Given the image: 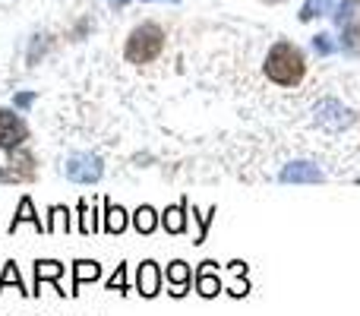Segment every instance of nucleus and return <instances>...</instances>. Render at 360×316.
I'll use <instances>...</instances> for the list:
<instances>
[{
  "label": "nucleus",
  "instance_id": "obj_1",
  "mask_svg": "<svg viewBox=\"0 0 360 316\" xmlns=\"http://www.w3.org/2000/svg\"><path fill=\"white\" fill-rule=\"evenodd\" d=\"M307 73L304 51L291 42H278L266 57V76L278 86H297Z\"/></svg>",
  "mask_w": 360,
  "mask_h": 316
},
{
  "label": "nucleus",
  "instance_id": "obj_2",
  "mask_svg": "<svg viewBox=\"0 0 360 316\" xmlns=\"http://www.w3.org/2000/svg\"><path fill=\"white\" fill-rule=\"evenodd\" d=\"M165 48V32L155 23H143L130 32L127 38V61L130 63H149L162 54Z\"/></svg>",
  "mask_w": 360,
  "mask_h": 316
},
{
  "label": "nucleus",
  "instance_id": "obj_3",
  "mask_svg": "<svg viewBox=\"0 0 360 316\" xmlns=\"http://www.w3.org/2000/svg\"><path fill=\"white\" fill-rule=\"evenodd\" d=\"M313 114H316V124L326 127V130H332V133H338V130L354 124V111H351L348 105H342L338 99L316 101V105H313Z\"/></svg>",
  "mask_w": 360,
  "mask_h": 316
},
{
  "label": "nucleus",
  "instance_id": "obj_4",
  "mask_svg": "<svg viewBox=\"0 0 360 316\" xmlns=\"http://www.w3.org/2000/svg\"><path fill=\"white\" fill-rule=\"evenodd\" d=\"M63 174H67L73 184H95V180H101V174H105V165H101V158L92 156V152H76V156L67 158Z\"/></svg>",
  "mask_w": 360,
  "mask_h": 316
},
{
  "label": "nucleus",
  "instance_id": "obj_5",
  "mask_svg": "<svg viewBox=\"0 0 360 316\" xmlns=\"http://www.w3.org/2000/svg\"><path fill=\"white\" fill-rule=\"evenodd\" d=\"M326 174L313 161H291L281 168V184H319Z\"/></svg>",
  "mask_w": 360,
  "mask_h": 316
},
{
  "label": "nucleus",
  "instance_id": "obj_6",
  "mask_svg": "<svg viewBox=\"0 0 360 316\" xmlns=\"http://www.w3.org/2000/svg\"><path fill=\"white\" fill-rule=\"evenodd\" d=\"M25 139V124L13 111H0V149H16Z\"/></svg>",
  "mask_w": 360,
  "mask_h": 316
},
{
  "label": "nucleus",
  "instance_id": "obj_7",
  "mask_svg": "<svg viewBox=\"0 0 360 316\" xmlns=\"http://www.w3.org/2000/svg\"><path fill=\"white\" fill-rule=\"evenodd\" d=\"M162 282H165V275H162V269H158V263L146 260L143 266H139V275H136V291L143 294V298H155V294L162 291Z\"/></svg>",
  "mask_w": 360,
  "mask_h": 316
},
{
  "label": "nucleus",
  "instance_id": "obj_8",
  "mask_svg": "<svg viewBox=\"0 0 360 316\" xmlns=\"http://www.w3.org/2000/svg\"><path fill=\"white\" fill-rule=\"evenodd\" d=\"M193 282H196V291L202 294V298H215V294L221 291V275H218L215 263H202L199 272L193 275Z\"/></svg>",
  "mask_w": 360,
  "mask_h": 316
},
{
  "label": "nucleus",
  "instance_id": "obj_9",
  "mask_svg": "<svg viewBox=\"0 0 360 316\" xmlns=\"http://www.w3.org/2000/svg\"><path fill=\"white\" fill-rule=\"evenodd\" d=\"M165 282L171 285V294H174V298H184V294L190 291V285H193V272H190V266H186L184 260L171 263V266H168V275H165Z\"/></svg>",
  "mask_w": 360,
  "mask_h": 316
},
{
  "label": "nucleus",
  "instance_id": "obj_10",
  "mask_svg": "<svg viewBox=\"0 0 360 316\" xmlns=\"http://www.w3.org/2000/svg\"><path fill=\"white\" fill-rule=\"evenodd\" d=\"M67 272V266L57 260H38L35 263V291L32 294H41V282H54L60 288V275Z\"/></svg>",
  "mask_w": 360,
  "mask_h": 316
},
{
  "label": "nucleus",
  "instance_id": "obj_11",
  "mask_svg": "<svg viewBox=\"0 0 360 316\" xmlns=\"http://www.w3.org/2000/svg\"><path fill=\"white\" fill-rule=\"evenodd\" d=\"M101 279V266L95 260H76L73 263V291L70 294H79V288L86 282H98Z\"/></svg>",
  "mask_w": 360,
  "mask_h": 316
},
{
  "label": "nucleus",
  "instance_id": "obj_12",
  "mask_svg": "<svg viewBox=\"0 0 360 316\" xmlns=\"http://www.w3.org/2000/svg\"><path fill=\"white\" fill-rule=\"evenodd\" d=\"M162 225H165V231H171V234H184L186 231V199L162 212Z\"/></svg>",
  "mask_w": 360,
  "mask_h": 316
},
{
  "label": "nucleus",
  "instance_id": "obj_13",
  "mask_svg": "<svg viewBox=\"0 0 360 316\" xmlns=\"http://www.w3.org/2000/svg\"><path fill=\"white\" fill-rule=\"evenodd\" d=\"M158 222H162V218H158V212L152 209V206H139V209L133 212V228H136L139 234H152V231L158 228Z\"/></svg>",
  "mask_w": 360,
  "mask_h": 316
},
{
  "label": "nucleus",
  "instance_id": "obj_14",
  "mask_svg": "<svg viewBox=\"0 0 360 316\" xmlns=\"http://www.w3.org/2000/svg\"><path fill=\"white\" fill-rule=\"evenodd\" d=\"M105 231L108 234H124L127 231V209L114 203H105Z\"/></svg>",
  "mask_w": 360,
  "mask_h": 316
},
{
  "label": "nucleus",
  "instance_id": "obj_15",
  "mask_svg": "<svg viewBox=\"0 0 360 316\" xmlns=\"http://www.w3.org/2000/svg\"><path fill=\"white\" fill-rule=\"evenodd\" d=\"M22 222H32L38 231H41V218L35 215V206H32V199H29V196H22V199H19V212H16V218H13V222H10V231H16Z\"/></svg>",
  "mask_w": 360,
  "mask_h": 316
},
{
  "label": "nucleus",
  "instance_id": "obj_16",
  "mask_svg": "<svg viewBox=\"0 0 360 316\" xmlns=\"http://www.w3.org/2000/svg\"><path fill=\"white\" fill-rule=\"evenodd\" d=\"M48 225H44V231H51V234H67L70 231V212L63 209V206H51L48 212Z\"/></svg>",
  "mask_w": 360,
  "mask_h": 316
},
{
  "label": "nucleus",
  "instance_id": "obj_17",
  "mask_svg": "<svg viewBox=\"0 0 360 316\" xmlns=\"http://www.w3.org/2000/svg\"><path fill=\"white\" fill-rule=\"evenodd\" d=\"M357 13H360V0H342V4H338V10H335V25H338V29L354 25Z\"/></svg>",
  "mask_w": 360,
  "mask_h": 316
},
{
  "label": "nucleus",
  "instance_id": "obj_18",
  "mask_svg": "<svg viewBox=\"0 0 360 316\" xmlns=\"http://www.w3.org/2000/svg\"><path fill=\"white\" fill-rule=\"evenodd\" d=\"M329 10H332V0H307V4L300 6V19L310 23V19H316V16H326Z\"/></svg>",
  "mask_w": 360,
  "mask_h": 316
},
{
  "label": "nucleus",
  "instance_id": "obj_19",
  "mask_svg": "<svg viewBox=\"0 0 360 316\" xmlns=\"http://www.w3.org/2000/svg\"><path fill=\"white\" fill-rule=\"evenodd\" d=\"M6 285H16V291L29 294V291H25V285H22V279H19V269H16V263H6V266H4V275H0V291H4Z\"/></svg>",
  "mask_w": 360,
  "mask_h": 316
},
{
  "label": "nucleus",
  "instance_id": "obj_20",
  "mask_svg": "<svg viewBox=\"0 0 360 316\" xmlns=\"http://www.w3.org/2000/svg\"><path fill=\"white\" fill-rule=\"evenodd\" d=\"M79 212H82V234H95L98 231V212L89 209V203H79Z\"/></svg>",
  "mask_w": 360,
  "mask_h": 316
},
{
  "label": "nucleus",
  "instance_id": "obj_21",
  "mask_svg": "<svg viewBox=\"0 0 360 316\" xmlns=\"http://www.w3.org/2000/svg\"><path fill=\"white\" fill-rule=\"evenodd\" d=\"M108 291H117V294L130 291V285H127V266H117V272L108 279Z\"/></svg>",
  "mask_w": 360,
  "mask_h": 316
},
{
  "label": "nucleus",
  "instance_id": "obj_22",
  "mask_svg": "<svg viewBox=\"0 0 360 316\" xmlns=\"http://www.w3.org/2000/svg\"><path fill=\"white\" fill-rule=\"evenodd\" d=\"M313 48H316V54H332V51H335V44L329 42V35H316V38H313Z\"/></svg>",
  "mask_w": 360,
  "mask_h": 316
},
{
  "label": "nucleus",
  "instance_id": "obj_23",
  "mask_svg": "<svg viewBox=\"0 0 360 316\" xmlns=\"http://www.w3.org/2000/svg\"><path fill=\"white\" fill-rule=\"evenodd\" d=\"M32 101H35V95H32V92H19L16 95V108H29Z\"/></svg>",
  "mask_w": 360,
  "mask_h": 316
},
{
  "label": "nucleus",
  "instance_id": "obj_24",
  "mask_svg": "<svg viewBox=\"0 0 360 316\" xmlns=\"http://www.w3.org/2000/svg\"><path fill=\"white\" fill-rule=\"evenodd\" d=\"M108 4H114V6H124V4H130V0H108Z\"/></svg>",
  "mask_w": 360,
  "mask_h": 316
},
{
  "label": "nucleus",
  "instance_id": "obj_25",
  "mask_svg": "<svg viewBox=\"0 0 360 316\" xmlns=\"http://www.w3.org/2000/svg\"><path fill=\"white\" fill-rule=\"evenodd\" d=\"M168 4H177V0H168Z\"/></svg>",
  "mask_w": 360,
  "mask_h": 316
}]
</instances>
